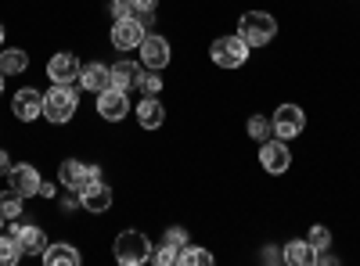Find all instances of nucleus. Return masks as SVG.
<instances>
[{
	"mask_svg": "<svg viewBox=\"0 0 360 266\" xmlns=\"http://www.w3.org/2000/svg\"><path fill=\"white\" fill-rule=\"evenodd\" d=\"M76 105H79L76 86L72 83H54L51 91L44 94V119L54 123V126H62V123H69L76 115Z\"/></svg>",
	"mask_w": 360,
	"mask_h": 266,
	"instance_id": "obj_1",
	"label": "nucleus"
},
{
	"mask_svg": "<svg viewBox=\"0 0 360 266\" xmlns=\"http://www.w3.org/2000/svg\"><path fill=\"white\" fill-rule=\"evenodd\" d=\"M238 36H242L249 47H266L278 36V22L266 11H245L242 22H238Z\"/></svg>",
	"mask_w": 360,
	"mask_h": 266,
	"instance_id": "obj_2",
	"label": "nucleus"
},
{
	"mask_svg": "<svg viewBox=\"0 0 360 266\" xmlns=\"http://www.w3.org/2000/svg\"><path fill=\"white\" fill-rule=\"evenodd\" d=\"M115 259L123 262V266H144L148 259H152V241L144 238L141 230H123L115 238Z\"/></svg>",
	"mask_w": 360,
	"mask_h": 266,
	"instance_id": "obj_3",
	"label": "nucleus"
},
{
	"mask_svg": "<svg viewBox=\"0 0 360 266\" xmlns=\"http://www.w3.org/2000/svg\"><path fill=\"white\" fill-rule=\"evenodd\" d=\"M249 44L242 40V36H220V40H213V62L220 65V69H242L245 62H249Z\"/></svg>",
	"mask_w": 360,
	"mask_h": 266,
	"instance_id": "obj_4",
	"label": "nucleus"
},
{
	"mask_svg": "<svg viewBox=\"0 0 360 266\" xmlns=\"http://www.w3.org/2000/svg\"><path fill=\"white\" fill-rule=\"evenodd\" d=\"M144 36H148V22H141L137 15H127V18H115V22H112V44H115L119 51L141 47Z\"/></svg>",
	"mask_w": 360,
	"mask_h": 266,
	"instance_id": "obj_5",
	"label": "nucleus"
},
{
	"mask_svg": "<svg viewBox=\"0 0 360 266\" xmlns=\"http://www.w3.org/2000/svg\"><path fill=\"white\" fill-rule=\"evenodd\" d=\"M270 126H274V137L292 140V137H299V133L307 130V115H303V108H299V105H278Z\"/></svg>",
	"mask_w": 360,
	"mask_h": 266,
	"instance_id": "obj_6",
	"label": "nucleus"
},
{
	"mask_svg": "<svg viewBox=\"0 0 360 266\" xmlns=\"http://www.w3.org/2000/svg\"><path fill=\"white\" fill-rule=\"evenodd\" d=\"M98 115L105 123H123L130 115V98L127 91H119V86H108V91L98 94Z\"/></svg>",
	"mask_w": 360,
	"mask_h": 266,
	"instance_id": "obj_7",
	"label": "nucleus"
},
{
	"mask_svg": "<svg viewBox=\"0 0 360 266\" xmlns=\"http://www.w3.org/2000/svg\"><path fill=\"white\" fill-rule=\"evenodd\" d=\"M259 166H263L266 173H274V176L288 173V166H292L288 140H281V137H274V140H263V147H259Z\"/></svg>",
	"mask_w": 360,
	"mask_h": 266,
	"instance_id": "obj_8",
	"label": "nucleus"
},
{
	"mask_svg": "<svg viewBox=\"0 0 360 266\" xmlns=\"http://www.w3.org/2000/svg\"><path fill=\"white\" fill-rule=\"evenodd\" d=\"M79 201H83V209H86V213L101 216V213L112 209V187L101 184V176H90V180L83 184V191H79Z\"/></svg>",
	"mask_w": 360,
	"mask_h": 266,
	"instance_id": "obj_9",
	"label": "nucleus"
},
{
	"mask_svg": "<svg viewBox=\"0 0 360 266\" xmlns=\"http://www.w3.org/2000/svg\"><path fill=\"white\" fill-rule=\"evenodd\" d=\"M11 112H15V119H22V123H37L44 115V94L37 91V86H25V91H18L11 98Z\"/></svg>",
	"mask_w": 360,
	"mask_h": 266,
	"instance_id": "obj_10",
	"label": "nucleus"
},
{
	"mask_svg": "<svg viewBox=\"0 0 360 266\" xmlns=\"http://www.w3.org/2000/svg\"><path fill=\"white\" fill-rule=\"evenodd\" d=\"M79 69H83V62H79L76 54H69V51L54 54L51 62H47V76H51V83H79Z\"/></svg>",
	"mask_w": 360,
	"mask_h": 266,
	"instance_id": "obj_11",
	"label": "nucleus"
},
{
	"mask_svg": "<svg viewBox=\"0 0 360 266\" xmlns=\"http://www.w3.org/2000/svg\"><path fill=\"white\" fill-rule=\"evenodd\" d=\"M141 65L144 69H166L169 65V40H162V36H144L141 40Z\"/></svg>",
	"mask_w": 360,
	"mask_h": 266,
	"instance_id": "obj_12",
	"label": "nucleus"
},
{
	"mask_svg": "<svg viewBox=\"0 0 360 266\" xmlns=\"http://www.w3.org/2000/svg\"><path fill=\"white\" fill-rule=\"evenodd\" d=\"M8 234H15V238H18L22 255H44L47 252V234L40 227H25V223H15L11 220V230Z\"/></svg>",
	"mask_w": 360,
	"mask_h": 266,
	"instance_id": "obj_13",
	"label": "nucleus"
},
{
	"mask_svg": "<svg viewBox=\"0 0 360 266\" xmlns=\"http://www.w3.org/2000/svg\"><path fill=\"white\" fill-rule=\"evenodd\" d=\"M8 180H11V187H15L22 198H29V194L40 191V173H37V166H29V162H15L11 173H8Z\"/></svg>",
	"mask_w": 360,
	"mask_h": 266,
	"instance_id": "obj_14",
	"label": "nucleus"
},
{
	"mask_svg": "<svg viewBox=\"0 0 360 266\" xmlns=\"http://www.w3.org/2000/svg\"><path fill=\"white\" fill-rule=\"evenodd\" d=\"M79 86H83V91H90V94L108 91V86H112V65H101V62L83 65L79 69Z\"/></svg>",
	"mask_w": 360,
	"mask_h": 266,
	"instance_id": "obj_15",
	"label": "nucleus"
},
{
	"mask_svg": "<svg viewBox=\"0 0 360 266\" xmlns=\"http://www.w3.org/2000/svg\"><path fill=\"white\" fill-rule=\"evenodd\" d=\"M141 76H144V65L141 62H130V58H123L119 65H112V86H119V91H134V86H141Z\"/></svg>",
	"mask_w": 360,
	"mask_h": 266,
	"instance_id": "obj_16",
	"label": "nucleus"
},
{
	"mask_svg": "<svg viewBox=\"0 0 360 266\" xmlns=\"http://www.w3.org/2000/svg\"><path fill=\"white\" fill-rule=\"evenodd\" d=\"M90 180V166H83V162H62V166H58V184H62L65 191H83V184Z\"/></svg>",
	"mask_w": 360,
	"mask_h": 266,
	"instance_id": "obj_17",
	"label": "nucleus"
},
{
	"mask_svg": "<svg viewBox=\"0 0 360 266\" xmlns=\"http://www.w3.org/2000/svg\"><path fill=\"white\" fill-rule=\"evenodd\" d=\"M137 123H141L144 130H159V126L166 123V108H162V101H159V98H144V101L137 105Z\"/></svg>",
	"mask_w": 360,
	"mask_h": 266,
	"instance_id": "obj_18",
	"label": "nucleus"
},
{
	"mask_svg": "<svg viewBox=\"0 0 360 266\" xmlns=\"http://www.w3.org/2000/svg\"><path fill=\"white\" fill-rule=\"evenodd\" d=\"M79 248H72V245H65V241H58V245H47V252H44V262L47 266H79Z\"/></svg>",
	"mask_w": 360,
	"mask_h": 266,
	"instance_id": "obj_19",
	"label": "nucleus"
},
{
	"mask_svg": "<svg viewBox=\"0 0 360 266\" xmlns=\"http://www.w3.org/2000/svg\"><path fill=\"white\" fill-rule=\"evenodd\" d=\"M29 69V54L18 47H0V72L4 76H18Z\"/></svg>",
	"mask_w": 360,
	"mask_h": 266,
	"instance_id": "obj_20",
	"label": "nucleus"
},
{
	"mask_svg": "<svg viewBox=\"0 0 360 266\" xmlns=\"http://www.w3.org/2000/svg\"><path fill=\"white\" fill-rule=\"evenodd\" d=\"M281 259L288 262V266H310L314 262V245L303 238V241H288L285 245V252H281Z\"/></svg>",
	"mask_w": 360,
	"mask_h": 266,
	"instance_id": "obj_21",
	"label": "nucleus"
},
{
	"mask_svg": "<svg viewBox=\"0 0 360 266\" xmlns=\"http://www.w3.org/2000/svg\"><path fill=\"white\" fill-rule=\"evenodd\" d=\"M176 262H180V266H209V262H213V252H209V248H195V245H184V248H180V255H176Z\"/></svg>",
	"mask_w": 360,
	"mask_h": 266,
	"instance_id": "obj_22",
	"label": "nucleus"
},
{
	"mask_svg": "<svg viewBox=\"0 0 360 266\" xmlns=\"http://www.w3.org/2000/svg\"><path fill=\"white\" fill-rule=\"evenodd\" d=\"M0 216H4L8 223L22 216V194H18L15 187H8L4 194H0Z\"/></svg>",
	"mask_w": 360,
	"mask_h": 266,
	"instance_id": "obj_23",
	"label": "nucleus"
},
{
	"mask_svg": "<svg viewBox=\"0 0 360 266\" xmlns=\"http://www.w3.org/2000/svg\"><path fill=\"white\" fill-rule=\"evenodd\" d=\"M18 259H22V245H18V238H15V234H8V238L0 234V266H15Z\"/></svg>",
	"mask_w": 360,
	"mask_h": 266,
	"instance_id": "obj_24",
	"label": "nucleus"
},
{
	"mask_svg": "<svg viewBox=\"0 0 360 266\" xmlns=\"http://www.w3.org/2000/svg\"><path fill=\"white\" fill-rule=\"evenodd\" d=\"M249 137H252V140H259V144L274 137V126L266 123V115H252V119H249Z\"/></svg>",
	"mask_w": 360,
	"mask_h": 266,
	"instance_id": "obj_25",
	"label": "nucleus"
},
{
	"mask_svg": "<svg viewBox=\"0 0 360 266\" xmlns=\"http://www.w3.org/2000/svg\"><path fill=\"white\" fill-rule=\"evenodd\" d=\"M141 91H144V98H155V94L162 91V76H159V69H144V76H141Z\"/></svg>",
	"mask_w": 360,
	"mask_h": 266,
	"instance_id": "obj_26",
	"label": "nucleus"
},
{
	"mask_svg": "<svg viewBox=\"0 0 360 266\" xmlns=\"http://www.w3.org/2000/svg\"><path fill=\"white\" fill-rule=\"evenodd\" d=\"M155 8H159V0H130V11H137L141 22H152Z\"/></svg>",
	"mask_w": 360,
	"mask_h": 266,
	"instance_id": "obj_27",
	"label": "nucleus"
},
{
	"mask_svg": "<svg viewBox=\"0 0 360 266\" xmlns=\"http://www.w3.org/2000/svg\"><path fill=\"white\" fill-rule=\"evenodd\" d=\"M307 241H310L314 248H328V245H332V230H328V227H310Z\"/></svg>",
	"mask_w": 360,
	"mask_h": 266,
	"instance_id": "obj_28",
	"label": "nucleus"
},
{
	"mask_svg": "<svg viewBox=\"0 0 360 266\" xmlns=\"http://www.w3.org/2000/svg\"><path fill=\"white\" fill-rule=\"evenodd\" d=\"M176 255H180V248H173V245H166V241H162V248H155V252H152V259H155L159 266H173V262H176Z\"/></svg>",
	"mask_w": 360,
	"mask_h": 266,
	"instance_id": "obj_29",
	"label": "nucleus"
},
{
	"mask_svg": "<svg viewBox=\"0 0 360 266\" xmlns=\"http://www.w3.org/2000/svg\"><path fill=\"white\" fill-rule=\"evenodd\" d=\"M166 245H173V248H184V245H188V230L169 227V230H166Z\"/></svg>",
	"mask_w": 360,
	"mask_h": 266,
	"instance_id": "obj_30",
	"label": "nucleus"
},
{
	"mask_svg": "<svg viewBox=\"0 0 360 266\" xmlns=\"http://www.w3.org/2000/svg\"><path fill=\"white\" fill-rule=\"evenodd\" d=\"M76 209H83V201H79V194H76V191H65V198H62V213L69 216V213H76Z\"/></svg>",
	"mask_w": 360,
	"mask_h": 266,
	"instance_id": "obj_31",
	"label": "nucleus"
},
{
	"mask_svg": "<svg viewBox=\"0 0 360 266\" xmlns=\"http://www.w3.org/2000/svg\"><path fill=\"white\" fill-rule=\"evenodd\" d=\"M108 8H112V18H127L130 15V0H108Z\"/></svg>",
	"mask_w": 360,
	"mask_h": 266,
	"instance_id": "obj_32",
	"label": "nucleus"
},
{
	"mask_svg": "<svg viewBox=\"0 0 360 266\" xmlns=\"http://www.w3.org/2000/svg\"><path fill=\"white\" fill-rule=\"evenodd\" d=\"M11 166H15V162H11V155L4 152V147H0V176H8V173H11Z\"/></svg>",
	"mask_w": 360,
	"mask_h": 266,
	"instance_id": "obj_33",
	"label": "nucleus"
},
{
	"mask_svg": "<svg viewBox=\"0 0 360 266\" xmlns=\"http://www.w3.org/2000/svg\"><path fill=\"white\" fill-rule=\"evenodd\" d=\"M263 262H285V259H281L278 248H270V245H266V248H263Z\"/></svg>",
	"mask_w": 360,
	"mask_h": 266,
	"instance_id": "obj_34",
	"label": "nucleus"
},
{
	"mask_svg": "<svg viewBox=\"0 0 360 266\" xmlns=\"http://www.w3.org/2000/svg\"><path fill=\"white\" fill-rule=\"evenodd\" d=\"M37 194H40V198H54V194H58V187H54V184H47V180H40V191H37Z\"/></svg>",
	"mask_w": 360,
	"mask_h": 266,
	"instance_id": "obj_35",
	"label": "nucleus"
},
{
	"mask_svg": "<svg viewBox=\"0 0 360 266\" xmlns=\"http://www.w3.org/2000/svg\"><path fill=\"white\" fill-rule=\"evenodd\" d=\"M0 98H4V72H0Z\"/></svg>",
	"mask_w": 360,
	"mask_h": 266,
	"instance_id": "obj_36",
	"label": "nucleus"
},
{
	"mask_svg": "<svg viewBox=\"0 0 360 266\" xmlns=\"http://www.w3.org/2000/svg\"><path fill=\"white\" fill-rule=\"evenodd\" d=\"M0 47H4V25H0Z\"/></svg>",
	"mask_w": 360,
	"mask_h": 266,
	"instance_id": "obj_37",
	"label": "nucleus"
},
{
	"mask_svg": "<svg viewBox=\"0 0 360 266\" xmlns=\"http://www.w3.org/2000/svg\"><path fill=\"white\" fill-rule=\"evenodd\" d=\"M0 227H4V216H0Z\"/></svg>",
	"mask_w": 360,
	"mask_h": 266,
	"instance_id": "obj_38",
	"label": "nucleus"
}]
</instances>
